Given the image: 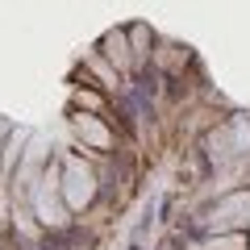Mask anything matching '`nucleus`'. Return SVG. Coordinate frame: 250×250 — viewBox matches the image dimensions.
I'll use <instances>...</instances> for the list:
<instances>
[{"mask_svg":"<svg viewBox=\"0 0 250 250\" xmlns=\"http://www.w3.org/2000/svg\"><path fill=\"white\" fill-rule=\"evenodd\" d=\"M246 221H250V192H229L221 205L208 208L200 238H208V233H246Z\"/></svg>","mask_w":250,"mask_h":250,"instance_id":"obj_1","label":"nucleus"},{"mask_svg":"<svg viewBox=\"0 0 250 250\" xmlns=\"http://www.w3.org/2000/svg\"><path fill=\"white\" fill-rule=\"evenodd\" d=\"M59 192H62V200H67V208L92 205V200H96V192H100V188H96V171L83 167L80 159H67V175H62Z\"/></svg>","mask_w":250,"mask_h":250,"instance_id":"obj_2","label":"nucleus"},{"mask_svg":"<svg viewBox=\"0 0 250 250\" xmlns=\"http://www.w3.org/2000/svg\"><path fill=\"white\" fill-rule=\"evenodd\" d=\"M75 134L83 138V150H113L117 134L108 129V117H88V113H71Z\"/></svg>","mask_w":250,"mask_h":250,"instance_id":"obj_3","label":"nucleus"},{"mask_svg":"<svg viewBox=\"0 0 250 250\" xmlns=\"http://www.w3.org/2000/svg\"><path fill=\"white\" fill-rule=\"evenodd\" d=\"M100 54L108 59V67H113L117 75H134V50H129V29H108L104 38H100Z\"/></svg>","mask_w":250,"mask_h":250,"instance_id":"obj_4","label":"nucleus"},{"mask_svg":"<svg viewBox=\"0 0 250 250\" xmlns=\"http://www.w3.org/2000/svg\"><path fill=\"white\" fill-rule=\"evenodd\" d=\"M159 42V38L150 34V25H142V21H134V25H129V50H134V67L138 71H146V67H150V59H154V50L150 46Z\"/></svg>","mask_w":250,"mask_h":250,"instance_id":"obj_5","label":"nucleus"},{"mask_svg":"<svg viewBox=\"0 0 250 250\" xmlns=\"http://www.w3.org/2000/svg\"><path fill=\"white\" fill-rule=\"evenodd\" d=\"M71 104H75V113H88V117H104L108 100H104V92H100L96 83H83V88H75Z\"/></svg>","mask_w":250,"mask_h":250,"instance_id":"obj_6","label":"nucleus"},{"mask_svg":"<svg viewBox=\"0 0 250 250\" xmlns=\"http://www.w3.org/2000/svg\"><path fill=\"white\" fill-rule=\"evenodd\" d=\"M88 67L96 71V80H92V83H96L100 92H113V88H121V75H117L113 67H108V59H104V54H92V59H88Z\"/></svg>","mask_w":250,"mask_h":250,"instance_id":"obj_7","label":"nucleus"},{"mask_svg":"<svg viewBox=\"0 0 250 250\" xmlns=\"http://www.w3.org/2000/svg\"><path fill=\"white\" fill-rule=\"evenodd\" d=\"M200 250H246V233H208L200 238Z\"/></svg>","mask_w":250,"mask_h":250,"instance_id":"obj_8","label":"nucleus"}]
</instances>
